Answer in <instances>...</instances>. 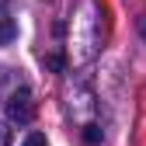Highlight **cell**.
Instances as JSON below:
<instances>
[{"instance_id":"cell-1","label":"cell","mask_w":146,"mask_h":146,"mask_svg":"<svg viewBox=\"0 0 146 146\" xmlns=\"http://www.w3.org/2000/svg\"><path fill=\"white\" fill-rule=\"evenodd\" d=\"M7 118L17 125H28L35 118V101H31V90L28 87H17L14 94L7 98Z\"/></svg>"},{"instance_id":"cell-2","label":"cell","mask_w":146,"mask_h":146,"mask_svg":"<svg viewBox=\"0 0 146 146\" xmlns=\"http://www.w3.org/2000/svg\"><path fill=\"white\" fill-rule=\"evenodd\" d=\"M17 38V25H14V17L0 7V45H7V42H14Z\"/></svg>"},{"instance_id":"cell-3","label":"cell","mask_w":146,"mask_h":146,"mask_svg":"<svg viewBox=\"0 0 146 146\" xmlns=\"http://www.w3.org/2000/svg\"><path fill=\"white\" fill-rule=\"evenodd\" d=\"M21 146H49V143H45V136H42V132H28Z\"/></svg>"},{"instance_id":"cell-4","label":"cell","mask_w":146,"mask_h":146,"mask_svg":"<svg viewBox=\"0 0 146 146\" xmlns=\"http://www.w3.org/2000/svg\"><path fill=\"white\" fill-rule=\"evenodd\" d=\"M84 139L87 143H101V129H98V125H87V129H84Z\"/></svg>"},{"instance_id":"cell-5","label":"cell","mask_w":146,"mask_h":146,"mask_svg":"<svg viewBox=\"0 0 146 146\" xmlns=\"http://www.w3.org/2000/svg\"><path fill=\"white\" fill-rule=\"evenodd\" d=\"M0 146H11V129L0 122Z\"/></svg>"},{"instance_id":"cell-6","label":"cell","mask_w":146,"mask_h":146,"mask_svg":"<svg viewBox=\"0 0 146 146\" xmlns=\"http://www.w3.org/2000/svg\"><path fill=\"white\" fill-rule=\"evenodd\" d=\"M136 28H139V35H143V42H146V14H139V21H136Z\"/></svg>"}]
</instances>
